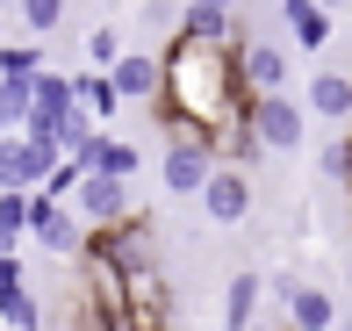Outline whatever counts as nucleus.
Listing matches in <instances>:
<instances>
[{"label": "nucleus", "mask_w": 352, "mask_h": 331, "mask_svg": "<svg viewBox=\"0 0 352 331\" xmlns=\"http://www.w3.org/2000/svg\"><path fill=\"white\" fill-rule=\"evenodd\" d=\"M79 166H87V173H116V180H137V145H130V137H101V130H94V145H87V159H79Z\"/></svg>", "instance_id": "obj_15"}, {"label": "nucleus", "mask_w": 352, "mask_h": 331, "mask_svg": "<svg viewBox=\"0 0 352 331\" xmlns=\"http://www.w3.org/2000/svg\"><path fill=\"white\" fill-rule=\"evenodd\" d=\"M116 58H122V29H108V22H101V29H87V65H101V72H108Z\"/></svg>", "instance_id": "obj_21"}, {"label": "nucleus", "mask_w": 352, "mask_h": 331, "mask_svg": "<svg viewBox=\"0 0 352 331\" xmlns=\"http://www.w3.org/2000/svg\"><path fill=\"white\" fill-rule=\"evenodd\" d=\"M280 303H287V331H338V295L316 281H280Z\"/></svg>", "instance_id": "obj_9"}, {"label": "nucleus", "mask_w": 352, "mask_h": 331, "mask_svg": "<svg viewBox=\"0 0 352 331\" xmlns=\"http://www.w3.org/2000/svg\"><path fill=\"white\" fill-rule=\"evenodd\" d=\"M302 108H309L316 122H331V130H345L352 122V72H316V80L302 87Z\"/></svg>", "instance_id": "obj_13"}, {"label": "nucleus", "mask_w": 352, "mask_h": 331, "mask_svg": "<svg viewBox=\"0 0 352 331\" xmlns=\"http://www.w3.org/2000/svg\"><path fill=\"white\" fill-rule=\"evenodd\" d=\"M36 72H43V65H36ZM36 72H0V116H8V122L29 116V101H36Z\"/></svg>", "instance_id": "obj_19"}, {"label": "nucleus", "mask_w": 352, "mask_h": 331, "mask_svg": "<svg viewBox=\"0 0 352 331\" xmlns=\"http://www.w3.org/2000/svg\"><path fill=\"white\" fill-rule=\"evenodd\" d=\"M36 331H43V324H36Z\"/></svg>", "instance_id": "obj_29"}, {"label": "nucleus", "mask_w": 352, "mask_h": 331, "mask_svg": "<svg viewBox=\"0 0 352 331\" xmlns=\"http://www.w3.org/2000/svg\"><path fill=\"white\" fill-rule=\"evenodd\" d=\"M79 252H94V259H108V266L130 274V266H151V259H158V231H151V216H144V209H130V216H116V224H94Z\"/></svg>", "instance_id": "obj_2"}, {"label": "nucleus", "mask_w": 352, "mask_h": 331, "mask_svg": "<svg viewBox=\"0 0 352 331\" xmlns=\"http://www.w3.org/2000/svg\"><path fill=\"white\" fill-rule=\"evenodd\" d=\"M209 8H237V0H209Z\"/></svg>", "instance_id": "obj_27"}, {"label": "nucleus", "mask_w": 352, "mask_h": 331, "mask_svg": "<svg viewBox=\"0 0 352 331\" xmlns=\"http://www.w3.org/2000/svg\"><path fill=\"white\" fill-rule=\"evenodd\" d=\"M65 159L58 145H43V137H29V130H0V187H43L51 180V166Z\"/></svg>", "instance_id": "obj_5"}, {"label": "nucleus", "mask_w": 352, "mask_h": 331, "mask_svg": "<svg viewBox=\"0 0 352 331\" xmlns=\"http://www.w3.org/2000/svg\"><path fill=\"white\" fill-rule=\"evenodd\" d=\"M324 173L345 187V173H352V166H345V137H338V145H324Z\"/></svg>", "instance_id": "obj_24"}, {"label": "nucleus", "mask_w": 352, "mask_h": 331, "mask_svg": "<svg viewBox=\"0 0 352 331\" xmlns=\"http://www.w3.org/2000/svg\"><path fill=\"white\" fill-rule=\"evenodd\" d=\"M259 295H266V281H259V274H237L230 288H223V324H230V331H237V324H252V317H259Z\"/></svg>", "instance_id": "obj_17"}, {"label": "nucleus", "mask_w": 352, "mask_h": 331, "mask_svg": "<svg viewBox=\"0 0 352 331\" xmlns=\"http://www.w3.org/2000/svg\"><path fill=\"white\" fill-rule=\"evenodd\" d=\"M144 116L158 122V137H173V130L209 137L216 122L252 116V87L237 80V43H195L173 29L158 43V101Z\"/></svg>", "instance_id": "obj_1"}, {"label": "nucleus", "mask_w": 352, "mask_h": 331, "mask_svg": "<svg viewBox=\"0 0 352 331\" xmlns=\"http://www.w3.org/2000/svg\"><path fill=\"white\" fill-rule=\"evenodd\" d=\"M216 151L201 130H173L166 137V159H158V180H166V195H201V180H209Z\"/></svg>", "instance_id": "obj_6"}, {"label": "nucleus", "mask_w": 352, "mask_h": 331, "mask_svg": "<svg viewBox=\"0 0 352 331\" xmlns=\"http://www.w3.org/2000/svg\"><path fill=\"white\" fill-rule=\"evenodd\" d=\"M237 331H287V324H259V317H252V324H237Z\"/></svg>", "instance_id": "obj_25"}, {"label": "nucleus", "mask_w": 352, "mask_h": 331, "mask_svg": "<svg viewBox=\"0 0 352 331\" xmlns=\"http://www.w3.org/2000/svg\"><path fill=\"white\" fill-rule=\"evenodd\" d=\"M195 202H201V209H209V224H245V216H252V180H245V166L216 159Z\"/></svg>", "instance_id": "obj_8"}, {"label": "nucleus", "mask_w": 352, "mask_h": 331, "mask_svg": "<svg viewBox=\"0 0 352 331\" xmlns=\"http://www.w3.org/2000/svg\"><path fill=\"white\" fill-rule=\"evenodd\" d=\"M237 80H245L252 94L287 87V51H280V43H266V36H237Z\"/></svg>", "instance_id": "obj_11"}, {"label": "nucleus", "mask_w": 352, "mask_h": 331, "mask_svg": "<svg viewBox=\"0 0 352 331\" xmlns=\"http://www.w3.org/2000/svg\"><path fill=\"white\" fill-rule=\"evenodd\" d=\"M137 22H144V29H158V36H173V22H180V0H144Z\"/></svg>", "instance_id": "obj_22"}, {"label": "nucleus", "mask_w": 352, "mask_h": 331, "mask_svg": "<svg viewBox=\"0 0 352 331\" xmlns=\"http://www.w3.org/2000/svg\"><path fill=\"white\" fill-rule=\"evenodd\" d=\"M0 130H14V122H8V116H0Z\"/></svg>", "instance_id": "obj_28"}, {"label": "nucleus", "mask_w": 352, "mask_h": 331, "mask_svg": "<svg viewBox=\"0 0 352 331\" xmlns=\"http://www.w3.org/2000/svg\"><path fill=\"white\" fill-rule=\"evenodd\" d=\"M36 324H43V310L29 295V281H8L0 288V331H36Z\"/></svg>", "instance_id": "obj_18"}, {"label": "nucleus", "mask_w": 352, "mask_h": 331, "mask_svg": "<svg viewBox=\"0 0 352 331\" xmlns=\"http://www.w3.org/2000/svg\"><path fill=\"white\" fill-rule=\"evenodd\" d=\"M252 130H259V145H266V151H287V159H295L302 137H309V108L287 101V87L252 94Z\"/></svg>", "instance_id": "obj_3"}, {"label": "nucleus", "mask_w": 352, "mask_h": 331, "mask_svg": "<svg viewBox=\"0 0 352 331\" xmlns=\"http://www.w3.org/2000/svg\"><path fill=\"white\" fill-rule=\"evenodd\" d=\"M316 8H352V0H316Z\"/></svg>", "instance_id": "obj_26"}, {"label": "nucleus", "mask_w": 352, "mask_h": 331, "mask_svg": "<svg viewBox=\"0 0 352 331\" xmlns=\"http://www.w3.org/2000/svg\"><path fill=\"white\" fill-rule=\"evenodd\" d=\"M14 14H22L29 36H51V29L65 22V0H14Z\"/></svg>", "instance_id": "obj_20"}, {"label": "nucleus", "mask_w": 352, "mask_h": 331, "mask_svg": "<svg viewBox=\"0 0 352 331\" xmlns=\"http://www.w3.org/2000/svg\"><path fill=\"white\" fill-rule=\"evenodd\" d=\"M274 8H280V22L295 29L302 51H324L331 43V8H316V0H274Z\"/></svg>", "instance_id": "obj_14"}, {"label": "nucleus", "mask_w": 352, "mask_h": 331, "mask_svg": "<svg viewBox=\"0 0 352 331\" xmlns=\"http://www.w3.org/2000/svg\"><path fill=\"white\" fill-rule=\"evenodd\" d=\"M108 87H116L122 108H151L158 101V51H122L108 65Z\"/></svg>", "instance_id": "obj_10"}, {"label": "nucleus", "mask_w": 352, "mask_h": 331, "mask_svg": "<svg viewBox=\"0 0 352 331\" xmlns=\"http://www.w3.org/2000/svg\"><path fill=\"white\" fill-rule=\"evenodd\" d=\"M72 216H79V224H116V216H130V180H116V173H79V180H72Z\"/></svg>", "instance_id": "obj_7"}, {"label": "nucleus", "mask_w": 352, "mask_h": 331, "mask_svg": "<svg viewBox=\"0 0 352 331\" xmlns=\"http://www.w3.org/2000/svg\"><path fill=\"white\" fill-rule=\"evenodd\" d=\"M72 101L87 108L94 122H108V116H116V108H122V101H116V87H108V72H101V65H87V72H72Z\"/></svg>", "instance_id": "obj_16"}, {"label": "nucleus", "mask_w": 352, "mask_h": 331, "mask_svg": "<svg viewBox=\"0 0 352 331\" xmlns=\"http://www.w3.org/2000/svg\"><path fill=\"white\" fill-rule=\"evenodd\" d=\"M29 238H36L51 259H72L79 245H87V224L72 216V202L43 195V187H29Z\"/></svg>", "instance_id": "obj_4"}, {"label": "nucleus", "mask_w": 352, "mask_h": 331, "mask_svg": "<svg viewBox=\"0 0 352 331\" xmlns=\"http://www.w3.org/2000/svg\"><path fill=\"white\" fill-rule=\"evenodd\" d=\"M36 65H43L36 43H0V72H36Z\"/></svg>", "instance_id": "obj_23"}, {"label": "nucleus", "mask_w": 352, "mask_h": 331, "mask_svg": "<svg viewBox=\"0 0 352 331\" xmlns=\"http://www.w3.org/2000/svg\"><path fill=\"white\" fill-rule=\"evenodd\" d=\"M180 36H195V43H237V36H252L245 22H237V8H209V0H180Z\"/></svg>", "instance_id": "obj_12"}]
</instances>
